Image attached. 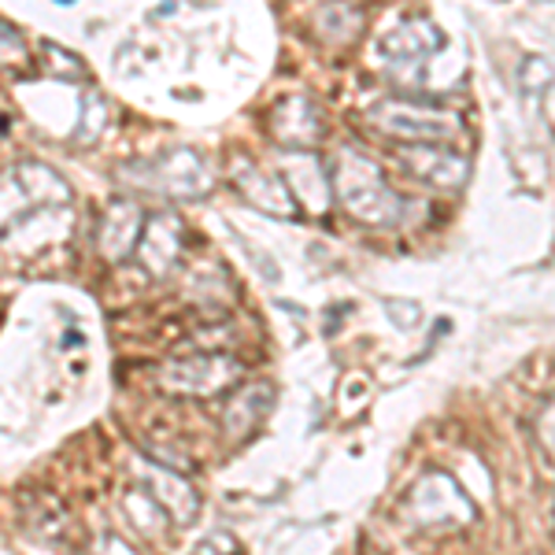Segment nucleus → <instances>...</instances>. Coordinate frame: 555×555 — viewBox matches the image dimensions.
<instances>
[{"mask_svg":"<svg viewBox=\"0 0 555 555\" xmlns=\"http://www.w3.org/2000/svg\"><path fill=\"white\" fill-rule=\"evenodd\" d=\"M326 167L330 182H334V196L341 201L348 215H356L360 222H371V227H397V222H404L408 201L385 182L382 167L371 156L345 145L326 159Z\"/></svg>","mask_w":555,"mask_h":555,"instance_id":"nucleus-1","label":"nucleus"},{"mask_svg":"<svg viewBox=\"0 0 555 555\" xmlns=\"http://www.w3.org/2000/svg\"><path fill=\"white\" fill-rule=\"evenodd\" d=\"M366 122L404 145H449L463 133L460 112L423 96H382L366 107Z\"/></svg>","mask_w":555,"mask_h":555,"instance_id":"nucleus-2","label":"nucleus"},{"mask_svg":"<svg viewBox=\"0 0 555 555\" xmlns=\"http://www.w3.org/2000/svg\"><path fill=\"white\" fill-rule=\"evenodd\" d=\"M119 178H127V185L149 196H175V201H196L215 185L211 164L196 149H171L149 159H133L122 167Z\"/></svg>","mask_w":555,"mask_h":555,"instance_id":"nucleus-3","label":"nucleus"},{"mask_svg":"<svg viewBox=\"0 0 555 555\" xmlns=\"http://www.w3.org/2000/svg\"><path fill=\"white\" fill-rule=\"evenodd\" d=\"M241 378L245 363L230 352H193L159 366V385L178 397H219V392L230 397Z\"/></svg>","mask_w":555,"mask_h":555,"instance_id":"nucleus-4","label":"nucleus"},{"mask_svg":"<svg viewBox=\"0 0 555 555\" xmlns=\"http://www.w3.org/2000/svg\"><path fill=\"white\" fill-rule=\"evenodd\" d=\"M267 130H271V138L282 149L308 152L326 138V115H322V107L308 93H289L271 107Z\"/></svg>","mask_w":555,"mask_h":555,"instance_id":"nucleus-5","label":"nucleus"},{"mask_svg":"<svg viewBox=\"0 0 555 555\" xmlns=\"http://www.w3.org/2000/svg\"><path fill=\"white\" fill-rule=\"evenodd\" d=\"M397 164L404 175L418 178L426 185H441V190H455L470 175L467 156L452 145H400Z\"/></svg>","mask_w":555,"mask_h":555,"instance_id":"nucleus-6","label":"nucleus"},{"mask_svg":"<svg viewBox=\"0 0 555 555\" xmlns=\"http://www.w3.org/2000/svg\"><path fill=\"white\" fill-rule=\"evenodd\" d=\"M230 182H234V190L259 211L278 215V219H293V215H297V201H293L289 185L278 175L253 164V159L237 156L234 164H230Z\"/></svg>","mask_w":555,"mask_h":555,"instance_id":"nucleus-7","label":"nucleus"},{"mask_svg":"<svg viewBox=\"0 0 555 555\" xmlns=\"http://www.w3.org/2000/svg\"><path fill=\"white\" fill-rule=\"evenodd\" d=\"M185 253V222L178 211H152L145 237L138 248V263L145 267L152 278H164L175 271V263Z\"/></svg>","mask_w":555,"mask_h":555,"instance_id":"nucleus-8","label":"nucleus"},{"mask_svg":"<svg viewBox=\"0 0 555 555\" xmlns=\"http://www.w3.org/2000/svg\"><path fill=\"white\" fill-rule=\"evenodd\" d=\"M145 211L133 201H112L101 215V234H96V245H101V256L107 263H122L127 256H138L141 237H145Z\"/></svg>","mask_w":555,"mask_h":555,"instance_id":"nucleus-9","label":"nucleus"},{"mask_svg":"<svg viewBox=\"0 0 555 555\" xmlns=\"http://www.w3.org/2000/svg\"><path fill=\"white\" fill-rule=\"evenodd\" d=\"M441 44H444V34L429 20H404L397 30L385 34L382 52L392 64H415V60H426L429 52H437Z\"/></svg>","mask_w":555,"mask_h":555,"instance_id":"nucleus-10","label":"nucleus"},{"mask_svg":"<svg viewBox=\"0 0 555 555\" xmlns=\"http://www.w3.org/2000/svg\"><path fill=\"white\" fill-rule=\"evenodd\" d=\"M274 404V389L271 385H241L227 397L222 408V426L230 429V437H245L248 429L259 426V418L267 415V408Z\"/></svg>","mask_w":555,"mask_h":555,"instance_id":"nucleus-11","label":"nucleus"},{"mask_svg":"<svg viewBox=\"0 0 555 555\" xmlns=\"http://www.w3.org/2000/svg\"><path fill=\"white\" fill-rule=\"evenodd\" d=\"M12 178L20 182V190L30 196L34 204H67L70 201V185L44 164H20L12 171Z\"/></svg>","mask_w":555,"mask_h":555,"instance_id":"nucleus-12","label":"nucleus"},{"mask_svg":"<svg viewBox=\"0 0 555 555\" xmlns=\"http://www.w3.org/2000/svg\"><path fill=\"white\" fill-rule=\"evenodd\" d=\"M315 26L330 41H352L363 30V12L352 4H326L315 12Z\"/></svg>","mask_w":555,"mask_h":555,"instance_id":"nucleus-13","label":"nucleus"},{"mask_svg":"<svg viewBox=\"0 0 555 555\" xmlns=\"http://www.w3.org/2000/svg\"><path fill=\"white\" fill-rule=\"evenodd\" d=\"M41 70H49V75L56 78H67V82H75V78H86V67L82 60L75 56V52L60 49V44H41Z\"/></svg>","mask_w":555,"mask_h":555,"instance_id":"nucleus-14","label":"nucleus"},{"mask_svg":"<svg viewBox=\"0 0 555 555\" xmlns=\"http://www.w3.org/2000/svg\"><path fill=\"white\" fill-rule=\"evenodd\" d=\"M552 78H555V64L544 56H530L518 67V86H522L526 93H541L544 86H552Z\"/></svg>","mask_w":555,"mask_h":555,"instance_id":"nucleus-15","label":"nucleus"},{"mask_svg":"<svg viewBox=\"0 0 555 555\" xmlns=\"http://www.w3.org/2000/svg\"><path fill=\"white\" fill-rule=\"evenodd\" d=\"M104 119H107V104L101 93H86V104H82V122L86 127L78 130V141L89 145V141L96 138V133L104 130Z\"/></svg>","mask_w":555,"mask_h":555,"instance_id":"nucleus-16","label":"nucleus"},{"mask_svg":"<svg viewBox=\"0 0 555 555\" xmlns=\"http://www.w3.org/2000/svg\"><path fill=\"white\" fill-rule=\"evenodd\" d=\"M537 434H541L544 452H555V400L548 404V411L541 415V423H537Z\"/></svg>","mask_w":555,"mask_h":555,"instance_id":"nucleus-17","label":"nucleus"},{"mask_svg":"<svg viewBox=\"0 0 555 555\" xmlns=\"http://www.w3.org/2000/svg\"><path fill=\"white\" fill-rule=\"evenodd\" d=\"M385 308H389V319L400 322V326H411V322H418V304H404V308H400V304L389 300Z\"/></svg>","mask_w":555,"mask_h":555,"instance_id":"nucleus-18","label":"nucleus"}]
</instances>
